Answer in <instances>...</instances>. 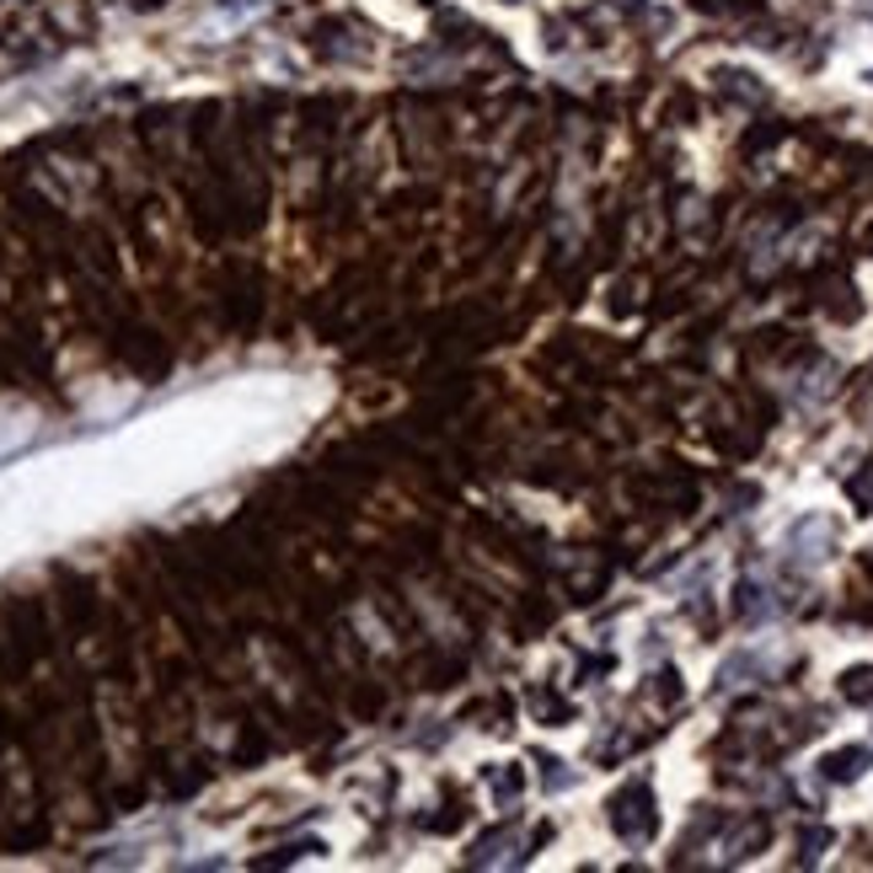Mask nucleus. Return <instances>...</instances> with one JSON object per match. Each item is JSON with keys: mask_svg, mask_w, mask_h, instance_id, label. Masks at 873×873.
Segmentation results:
<instances>
[{"mask_svg": "<svg viewBox=\"0 0 873 873\" xmlns=\"http://www.w3.org/2000/svg\"><path fill=\"white\" fill-rule=\"evenodd\" d=\"M494 793L514 799V793H520V772H504V777H494Z\"/></svg>", "mask_w": 873, "mask_h": 873, "instance_id": "39448f33", "label": "nucleus"}, {"mask_svg": "<svg viewBox=\"0 0 873 873\" xmlns=\"http://www.w3.org/2000/svg\"><path fill=\"white\" fill-rule=\"evenodd\" d=\"M718 81H724V92H735V97H745V102H761V97H766L761 86H750V75H740V70H724Z\"/></svg>", "mask_w": 873, "mask_h": 873, "instance_id": "7ed1b4c3", "label": "nucleus"}, {"mask_svg": "<svg viewBox=\"0 0 873 873\" xmlns=\"http://www.w3.org/2000/svg\"><path fill=\"white\" fill-rule=\"evenodd\" d=\"M863 766H869V750H836L830 761H825V777L830 783H852V777H863Z\"/></svg>", "mask_w": 873, "mask_h": 873, "instance_id": "f03ea898", "label": "nucleus"}, {"mask_svg": "<svg viewBox=\"0 0 873 873\" xmlns=\"http://www.w3.org/2000/svg\"><path fill=\"white\" fill-rule=\"evenodd\" d=\"M617 5H627V11H638V5H643V0H617Z\"/></svg>", "mask_w": 873, "mask_h": 873, "instance_id": "423d86ee", "label": "nucleus"}, {"mask_svg": "<svg viewBox=\"0 0 873 873\" xmlns=\"http://www.w3.org/2000/svg\"><path fill=\"white\" fill-rule=\"evenodd\" d=\"M847 696H858V702L873 696V670H852V676H847Z\"/></svg>", "mask_w": 873, "mask_h": 873, "instance_id": "20e7f679", "label": "nucleus"}, {"mask_svg": "<svg viewBox=\"0 0 873 873\" xmlns=\"http://www.w3.org/2000/svg\"><path fill=\"white\" fill-rule=\"evenodd\" d=\"M611 825L622 830L627 841H648V836H654V825H659V820H654V799H648V788H643V783H632L627 793L611 799Z\"/></svg>", "mask_w": 873, "mask_h": 873, "instance_id": "f257e3e1", "label": "nucleus"}]
</instances>
